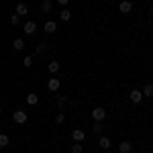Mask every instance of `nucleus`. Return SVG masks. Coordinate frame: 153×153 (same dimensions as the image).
Instances as JSON below:
<instances>
[{
    "instance_id": "obj_1",
    "label": "nucleus",
    "mask_w": 153,
    "mask_h": 153,
    "mask_svg": "<svg viewBox=\"0 0 153 153\" xmlns=\"http://www.w3.org/2000/svg\"><path fill=\"white\" fill-rule=\"evenodd\" d=\"M12 120H14V123H19V125L27 123V112H25V110H14V114H12Z\"/></svg>"
},
{
    "instance_id": "obj_2",
    "label": "nucleus",
    "mask_w": 153,
    "mask_h": 153,
    "mask_svg": "<svg viewBox=\"0 0 153 153\" xmlns=\"http://www.w3.org/2000/svg\"><path fill=\"white\" fill-rule=\"evenodd\" d=\"M104 117H106V110H104V108H100V106H98V108H94V110H92V118H94V120H98V123H102V120H104Z\"/></svg>"
},
{
    "instance_id": "obj_3",
    "label": "nucleus",
    "mask_w": 153,
    "mask_h": 153,
    "mask_svg": "<svg viewBox=\"0 0 153 153\" xmlns=\"http://www.w3.org/2000/svg\"><path fill=\"white\" fill-rule=\"evenodd\" d=\"M25 35H35V31H37V25L35 21H29V23H25Z\"/></svg>"
},
{
    "instance_id": "obj_4",
    "label": "nucleus",
    "mask_w": 153,
    "mask_h": 153,
    "mask_svg": "<svg viewBox=\"0 0 153 153\" xmlns=\"http://www.w3.org/2000/svg\"><path fill=\"white\" fill-rule=\"evenodd\" d=\"M143 100V92L141 90H131V102L133 104H139Z\"/></svg>"
},
{
    "instance_id": "obj_5",
    "label": "nucleus",
    "mask_w": 153,
    "mask_h": 153,
    "mask_svg": "<svg viewBox=\"0 0 153 153\" xmlns=\"http://www.w3.org/2000/svg\"><path fill=\"white\" fill-rule=\"evenodd\" d=\"M118 10L123 12V14H129V12L133 10V4H131V0H123V2H120V6H118Z\"/></svg>"
},
{
    "instance_id": "obj_6",
    "label": "nucleus",
    "mask_w": 153,
    "mask_h": 153,
    "mask_svg": "<svg viewBox=\"0 0 153 153\" xmlns=\"http://www.w3.org/2000/svg\"><path fill=\"white\" fill-rule=\"evenodd\" d=\"M71 139H74L76 143H82L84 139H86V133H84L82 129H76L74 133H71Z\"/></svg>"
},
{
    "instance_id": "obj_7",
    "label": "nucleus",
    "mask_w": 153,
    "mask_h": 153,
    "mask_svg": "<svg viewBox=\"0 0 153 153\" xmlns=\"http://www.w3.org/2000/svg\"><path fill=\"white\" fill-rule=\"evenodd\" d=\"M59 86H61V82H59L57 78H49V82H47V88L51 90V92H57V90H59Z\"/></svg>"
},
{
    "instance_id": "obj_8",
    "label": "nucleus",
    "mask_w": 153,
    "mask_h": 153,
    "mask_svg": "<svg viewBox=\"0 0 153 153\" xmlns=\"http://www.w3.org/2000/svg\"><path fill=\"white\" fill-rule=\"evenodd\" d=\"M43 29H45V33L49 35V33H55V31H57V25H55V21H47Z\"/></svg>"
},
{
    "instance_id": "obj_9",
    "label": "nucleus",
    "mask_w": 153,
    "mask_h": 153,
    "mask_svg": "<svg viewBox=\"0 0 153 153\" xmlns=\"http://www.w3.org/2000/svg\"><path fill=\"white\" fill-rule=\"evenodd\" d=\"M16 14H19V16H25V14H29V6H27L25 2L16 4Z\"/></svg>"
},
{
    "instance_id": "obj_10",
    "label": "nucleus",
    "mask_w": 153,
    "mask_h": 153,
    "mask_svg": "<svg viewBox=\"0 0 153 153\" xmlns=\"http://www.w3.org/2000/svg\"><path fill=\"white\" fill-rule=\"evenodd\" d=\"M118 151H120V153H131V151H133V145H131L129 141H123L120 145H118Z\"/></svg>"
},
{
    "instance_id": "obj_11",
    "label": "nucleus",
    "mask_w": 153,
    "mask_h": 153,
    "mask_svg": "<svg viewBox=\"0 0 153 153\" xmlns=\"http://www.w3.org/2000/svg\"><path fill=\"white\" fill-rule=\"evenodd\" d=\"M98 145H100L102 149H110V139H108V137H100V139H98Z\"/></svg>"
},
{
    "instance_id": "obj_12",
    "label": "nucleus",
    "mask_w": 153,
    "mask_h": 153,
    "mask_svg": "<svg viewBox=\"0 0 153 153\" xmlns=\"http://www.w3.org/2000/svg\"><path fill=\"white\" fill-rule=\"evenodd\" d=\"M59 19H61L63 23H68V21H70V19H71V12L68 10V8H63V10L59 12Z\"/></svg>"
},
{
    "instance_id": "obj_13",
    "label": "nucleus",
    "mask_w": 153,
    "mask_h": 153,
    "mask_svg": "<svg viewBox=\"0 0 153 153\" xmlns=\"http://www.w3.org/2000/svg\"><path fill=\"white\" fill-rule=\"evenodd\" d=\"M51 0H41V10L43 12H51Z\"/></svg>"
},
{
    "instance_id": "obj_14",
    "label": "nucleus",
    "mask_w": 153,
    "mask_h": 153,
    "mask_svg": "<svg viewBox=\"0 0 153 153\" xmlns=\"http://www.w3.org/2000/svg\"><path fill=\"white\" fill-rule=\"evenodd\" d=\"M49 74H57L59 71V61H49Z\"/></svg>"
},
{
    "instance_id": "obj_15",
    "label": "nucleus",
    "mask_w": 153,
    "mask_h": 153,
    "mask_svg": "<svg viewBox=\"0 0 153 153\" xmlns=\"http://www.w3.org/2000/svg\"><path fill=\"white\" fill-rule=\"evenodd\" d=\"M92 131H94L96 135H102V131H104V125H102V123H98V120H94V127H92Z\"/></svg>"
},
{
    "instance_id": "obj_16",
    "label": "nucleus",
    "mask_w": 153,
    "mask_h": 153,
    "mask_svg": "<svg viewBox=\"0 0 153 153\" xmlns=\"http://www.w3.org/2000/svg\"><path fill=\"white\" fill-rule=\"evenodd\" d=\"M12 47L16 49V51H23V49H25V41H23V39H14Z\"/></svg>"
},
{
    "instance_id": "obj_17",
    "label": "nucleus",
    "mask_w": 153,
    "mask_h": 153,
    "mask_svg": "<svg viewBox=\"0 0 153 153\" xmlns=\"http://www.w3.org/2000/svg\"><path fill=\"white\" fill-rule=\"evenodd\" d=\"M143 96H147V98H151V96H153V86H151V84H145V88H143Z\"/></svg>"
},
{
    "instance_id": "obj_18",
    "label": "nucleus",
    "mask_w": 153,
    "mask_h": 153,
    "mask_svg": "<svg viewBox=\"0 0 153 153\" xmlns=\"http://www.w3.org/2000/svg\"><path fill=\"white\" fill-rule=\"evenodd\" d=\"M37 102H39V96H37V94H29V96H27V104L33 106V104H37Z\"/></svg>"
},
{
    "instance_id": "obj_19",
    "label": "nucleus",
    "mask_w": 153,
    "mask_h": 153,
    "mask_svg": "<svg viewBox=\"0 0 153 153\" xmlns=\"http://www.w3.org/2000/svg\"><path fill=\"white\" fill-rule=\"evenodd\" d=\"M47 49H49V45L45 43V41H41V43H39V47H37V53H45Z\"/></svg>"
},
{
    "instance_id": "obj_20",
    "label": "nucleus",
    "mask_w": 153,
    "mask_h": 153,
    "mask_svg": "<svg viewBox=\"0 0 153 153\" xmlns=\"http://www.w3.org/2000/svg\"><path fill=\"white\" fill-rule=\"evenodd\" d=\"M6 145H8V135L0 133V147H6Z\"/></svg>"
},
{
    "instance_id": "obj_21",
    "label": "nucleus",
    "mask_w": 153,
    "mask_h": 153,
    "mask_svg": "<svg viewBox=\"0 0 153 153\" xmlns=\"http://www.w3.org/2000/svg\"><path fill=\"white\" fill-rule=\"evenodd\" d=\"M82 143H74V145H71V153H82Z\"/></svg>"
},
{
    "instance_id": "obj_22",
    "label": "nucleus",
    "mask_w": 153,
    "mask_h": 153,
    "mask_svg": "<svg viewBox=\"0 0 153 153\" xmlns=\"http://www.w3.org/2000/svg\"><path fill=\"white\" fill-rule=\"evenodd\" d=\"M23 65H25V68H31V65H33V57H29V55H27V57L23 59Z\"/></svg>"
},
{
    "instance_id": "obj_23",
    "label": "nucleus",
    "mask_w": 153,
    "mask_h": 153,
    "mask_svg": "<svg viewBox=\"0 0 153 153\" xmlns=\"http://www.w3.org/2000/svg\"><path fill=\"white\" fill-rule=\"evenodd\" d=\"M63 120H65V114H63V112H57V117H55V123H57V125H61Z\"/></svg>"
},
{
    "instance_id": "obj_24",
    "label": "nucleus",
    "mask_w": 153,
    "mask_h": 153,
    "mask_svg": "<svg viewBox=\"0 0 153 153\" xmlns=\"http://www.w3.org/2000/svg\"><path fill=\"white\" fill-rule=\"evenodd\" d=\"M19 19H21L19 14H12V16H10V23L12 25H19Z\"/></svg>"
},
{
    "instance_id": "obj_25",
    "label": "nucleus",
    "mask_w": 153,
    "mask_h": 153,
    "mask_svg": "<svg viewBox=\"0 0 153 153\" xmlns=\"http://www.w3.org/2000/svg\"><path fill=\"white\" fill-rule=\"evenodd\" d=\"M63 102H65V96H63V94H59V96H57V104L61 106V104H63Z\"/></svg>"
},
{
    "instance_id": "obj_26",
    "label": "nucleus",
    "mask_w": 153,
    "mask_h": 153,
    "mask_svg": "<svg viewBox=\"0 0 153 153\" xmlns=\"http://www.w3.org/2000/svg\"><path fill=\"white\" fill-rule=\"evenodd\" d=\"M59 4H63V6H65V4H68V2H70V0H57Z\"/></svg>"
}]
</instances>
